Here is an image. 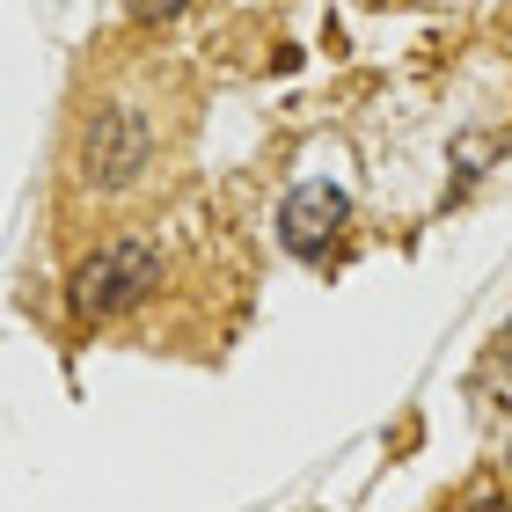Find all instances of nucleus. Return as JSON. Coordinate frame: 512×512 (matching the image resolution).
I'll use <instances>...</instances> for the list:
<instances>
[{"label":"nucleus","mask_w":512,"mask_h":512,"mask_svg":"<svg viewBox=\"0 0 512 512\" xmlns=\"http://www.w3.org/2000/svg\"><path fill=\"white\" fill-rule=\"evenodd\" d=\"M154 154H161L154 110L139 103V96H103V103L74 125L66 176H74V191H81V198H125L132 183L154 169Z\"/></svg>","instance_id":"f257e3e1"},{"label":"nucleus","mask_w":512,"mask_h":512,"mask_svg":"<svg viewBox=\"0 0 512 512\" xmlns=\"http://www.w3.org/2000/svg\"><path fill=\"white\" fill-rule=\"evenodd\" d=\"M344 220H352V198H344L337 183H293L286 205H278V242L293 256H322Z\"/></svg>","instance_id":"7ed1b4c3"},{"label":"nucleus","mask_w":512,"mask_h":512,"mask_svg":"<svg viewBox=\"0 0 512 512\" xmlns=\"http://www.w3.org/2000/svg\"><path fill=\"white\" fill-rule=\"evenodd\" d=\"M498 352H505V366H512V322H505V337H498Z\"/></svg>","instance_id":"39448f33"},{"label":"nucleus","mask_w":512,"mask_h":512,"mask_svg":"<svg viewBox=\"0 0 512 512\" xmlns=\"http://www.w3.org/2000/svg\"><path fill=\"white\" fill-rule=\"evenodd\" d=\"M191 0H125V15L132 22H169V15H183Z\"/></svg>","instance_id":"20e7f679"},{"label":"nucleus","mask_w":512,"mask_h":512,"mask_svg":"<svg viewBox=\"0 0 512 512\" xmlns=\"http://www.w3.org/2000/svg\"><path fill=\"white\" fill-rule=\"evenodd\" d=\"M161 286V249L147 235H125V242H103L96 256H81L74 264V315L81 322H110L139 308Z\"/></svg>","instance_id":"f03ea898"}]
</instances>
